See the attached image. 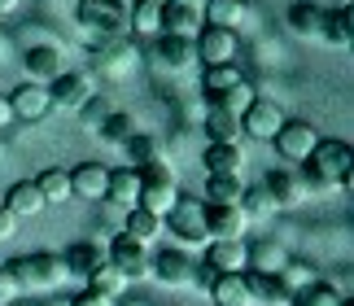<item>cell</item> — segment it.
<instances>
[{
    "label": "cell",
    "mask_w": 354,
    "mask_h": 306,
    "mask_svg": "<svg viewBox=\"0 0 354 306\" xmlns=\"http://www.w3.org/2000/svg\"><path fill=\"white\" fill-rule=\"evenodd\" d=\"M140 210H149V215H158V219H167L171 210H175V201H180V192H175V171L167 162H149V166H140Z\"/></svg>",
    "instance_id": "7a4b0ae2"
},
{
    "label": "cell",
    "mask_w": 354,
    "mask_h": 306,
    "mask_svg": "<svg viewBox=\"0 0 354 306\" xmlns=\"http://www.w3.org/2000/svg\"><path fill=\"white\" fill-rule=\"evenodd\" d=\"M206 22L219 31H236L245 22V0H206Z\"/></svg>",
    "instance_id": "f546056e"
},
{
    "label": "cell",
    "mask_w": 354,
    "mask_h": 306,
    "mask_svg": "<svg viewBox=\"0 0 354 306\" xmlns=\"http://www.w3.org/2000/svg\"><path fill=\"white\" fill-rule=\"evenodd\" d=\"M350 145L346 141H319L315 149H310V158H306V179L302 184L306 188H350L354 179H350Z\"/></svg>",
    "instance_id": "6da1fadb"
},
{
    "label": "cell",
    "mask_w": 354,
    "mask_h": 306,
    "mask_svg": "<svg viewBox=\"0 0 354 306\" xmlns=\"http://www.w3.org/2000/svg\"><path fill=\"white\" fill-rule=\"evenodd\" d=\"M101 136H105V141H114V145H127L131 136H136V127H131V114H105V123H101Z\"/></svg>",
    "instance_id": "f35d334b"
},
{
    "label": "cell",
    "mask_w": 354,
    "mask_h": 306,
    "mask_svg": "<svg viewBox=\"0 0 354 306\" xmlns=\"http://www.w3.org/2000/svg\"><path fill=\"white\" fill-rule=\"evenodd\" d=\"M158 57L171 66V71H188L197 62V44L193 35H162L158 39Z\"/></svg>",
    "instance_id": "44dd1931"
},
{
    "label": "cell",
    "mask_w": 354,
    "mask_h": 306,
    "mask_svg": "<svg viewBox=\"0 0 354 306\" xmlns=\"http://www.w3.org/2000/svg\"><path fill=\"white\" fill-rule=\"evenodd\" d=\"M188 5H197V0H188Z\"/></svg>",
    "instance_id": "681fc988"
},
{
    "label": "cell",
    "mask_w": 354,
    "mask_h": 306,
    "mask_svg": "<svg viewBox=\"0 0 354 306\" xmlns=\"http://www.w3.org/2000/svg\"><path fill=\"white\" fill-rule=\"evenodd\" d=\"M149 276H158L162 285H193V254H184V249H158V258H149Z\"/></svg>",
    "instance_id": "ba28073f"
},
{
    "label": "cell",
    "mask_w": 354,
    "mask_h": 306,
    "mask_svg": "<svg viewBox=\"0 0 354 306\" xmlns=\"http://www.w3.org/2000/svg\"><path fill=\"white\" fill-rule=\"evenodd\" d=\"M131 306H136V302H131Z\"/></svg>",
    "instance_id": "f907efd6"
},
{
    "label": "cell",
    "mask_w": 354,
    "mask_h": 306,
    "mask_svg": "<svg viewBox=\"0 0 354 306\" xmlns=\"http://www.w3.org/2000/svg\"><path fill=\"white\" fill-rule=\"evenodd\" d=\"M319 35L328 39V44H337V48H350V39H354V13H350V5H342V9H324Z\"/></svg>",
    "instance_id": "cb8c5ba5"
},
{
    "label": "cell",
    "mask_w": 354,
    "mask_h": 306,
    "mask_svg": "<svg viewBox=\"0 0 354 306\" xmlns=\"http://www.w3.org/2000/svg\"><path fill=\"white\" fill-rule=\"evenodd\" d=\"M127 26L145 35H158L162 31V5H149V0H136V9H127Z\"/></svg>",
    "instance_id": "e575fe53"
},
{
    "label": "cell",
    "mask_w": 354,
    "mask_h": 306,
    "mask_svg": "<svg viewBox=\"0 0 354 306\" xmlns=\"http://www.w3.org/2000/svg\"><path fill=\"white\" fill-rule=\"evenodd\" d=\"M92 96H97V92H92V79L79 75V71L57 75L48 83V105H57V109H84Z\"/></svg>",
    "instance_id": "8992f818"
},
{
    "label": "cell",
    "mask_w": 354,
    "mask_h": 306,
    "mask_svg": "<svg viewBox=\"0 0 354 306\" xmlns=\"http://www.w3.org/2000/svg\"><path fill=\"white\" fill-rule=\"evenodd\" d=\"M22 66H26V79L39 83V88H48V83L62 75V71H57V48H44V44L26 53V62H22Z\"/></svg>",
    "instance_id": "4316f807"
},
{
    "label": "cell",
    "mask_w": 354,
    "mask_h": 306,
    "mask_svg": "<svg viewBox=\"0 0 354 306\" xmlns=\"http://www.w3.org/2000/svg\"><path fill=\"white\" fill-rule=\"evenodd\" d=\"M241 197H245L241 175H210L206 179V201L210 206H241Z\"/></svg>",
    "instance_id": "f1b7e54d"
},
{
    "label": "cell",
    "mask_w": 354,
    "mask_h": 306,
    "mask_svg": "<svg viewBox=\"0 0 354 306\" xmlns=\"http://www.w3.org/2000/svg\"><path fill=\"white\" fill-rule=\"evenodd\" d=\"M5 210L13 219H26V215H39V210H44V197H39L35 179H18V184L5 192Z\"/></svg>",
    "instance_id": "ffe728a7"
},
{
    "label": "cell",
    "mask_w": 354,
    "mask_h": 306,
    "mask_svg": "<svg viewBox=\"0 0 354 306\" xmlns=\"http://www.w3.org/2000/svg\"><path fill=\"white\" fill-rule=\"evenodd\" d=\"M35 188H39V197H44V206L53 201H71V175L57 171V166H48V171H39L35 175Z\"/></svg>",
    "instance_id": "1f68e13d"
},
{
    "label": "cell",
    "mask_w": 354,
    "mask_h": 306,
    "mask_svg": "<svg viewBox=\"0 0 354 306\" xmlns=\"http://www.w3.org/2000/svg\"><path fill=\"white\" fill-rule=\"evenodd\" d=\"M9 118H13L9 114V96H0V127H9Z\"/></svg>",
    "instance_id": "ee69618b"
},
{
    "label": "cell",
    "mask_w": 354,
    "mask_h": 306,
    "mask_svg": "<svg viewBox=\"0 0 354 306\" xmlns=\"http://www.w3.org/2000/svg\"><path fill=\"white\" fill-rule=\"evenodd\" d=\"M289 306H342V298H337V289L333 285H306V289H297V294L289 298Z\"/></svg>",
    "instance_id": "d590c367"
},
{
    "label": "cell",
    "mask_w": 354,
    "mask_h": 306,
    "mask_svg": "<svg viewBox=\"0 0 354 306\" xmlns=\"http://www.w3.org/2000/svg\"><path fill=\"white\" fill-rule=\"evenodd\" d=\"M315 145H319V136H315V127H310V123H302V118L284 123V127L276 132V149H280V158H289V162H306Z\"/></svg>",
    "instance_id": "9c48e42d"
},
{
    "label": "cell",
    "mask_w": 354,
    "mask_h": 306,
    "mask_svg": "<svg viewBox=\"0 0 354 306\" xmlns=\"http://www.w3.org/2000/svg\"><path fill=\"white\" fill-rule=\"evenodd\" d=\"M71 175V197H92V201H105V166L97 162H84L79 171H66Z\"/></svg>",
    "instance_id": "ac0fdd59"
},
{
    "label": "cell",
    "mask_w": 354,
    "mask_h": 306,
    "mask_svg": "<svg viewBox=\"0 0 354 306\" xmlns=\"http://www.w3.org/2000/svg\"><path fill=\"white\" fill-rule=\"evenodd\" d=\"M122 232H127L131 241L149 245V241H153V236L162 232V219H158V215H149V210H140V206H131V215H127V224H122Z\"/></svg>",
    "instance_id": "d6a6232c"
},
{
    "label": "cell",
    "mask_w": 354,
    "mask_h": 306,
    "mask_svg": "<svg viewBox=\"0 0 354 306\" xmlns=\"http://www.w3.org/2000/svg\"><path fill=\"white\" fill-rule=\"evenodd\" d=\"M53 306H71V302H53Z\"/></svg>",
    "instance_id": "7dc6e473"
},
{
    "label": "cell",
    "mask_w": 354,
    "mask_h": 306,
    "mask_svg": "<svg viewBox=\"0 0 354 306\" xmlns=\"http://www.w3.org/2000/svg\"><path fill=\"white\" fill-rule=\"evenodd\" d=\"M241 210H245V219H250V215H254V219H263V215L276 210V201H271V192L258 184V188H250V192L241 197Z\"/></svg>",
    "instance_id": "ab89813d"
},
{
    "label": "cell",
    "mask_w": 354,
    "mask_h": 306,
    "mask_svg": "<svg viewBox=\"0 0 354 306\" xmlns=\"http://www.w3.org/2000/svg\"><path fill=\"white\" fill-rule=\"evenodd\" d=\"M245 210L241 206H201V228H206V241H241L245 232Z\"/></svg>",
    "instance_id": "5b68a950"
},
{
    "label": "cell",
    "mask_w": 354,
    "mask_h": 306,
    "mask_svg": "<svg viewBox=\"0 0 354 306\" xmlns=\"http://www.w3.org/2000/svg\"><path fill=\"white\" fill-rule=\"evenodd\" d=\"M13 5H18V0H0V13H9Z\"/></svg>",
    "instance_id": "f6af8a7d"
},
{
    "label": "cell",
    "mask_w": 354,
    "mask_h": 306,
    "mask_svg": "<svg viewBox=\"0 0 354 306\" xmlns=\"http://www.w3.org/2000/svg\"><path fill=\"white\" fill-rule=\"evenodd\" d=\"M13 232H18V219H13V215L5 210V206H0V241H9Z\"/></svg>",
    "instance_id": "7bdbcfd3"
},
{
    "label": "cell",
    "mask_w": 354,
    "mask_h": 306,
    "mask_svg": "<svg viewBox=\"0 0 354 306\" xmlns=\"http://www.w3.org/2000/svg\"><path fill=\"white\" fill-rule=\"evenodd\" d=\"M13 306H31V302H13Z\"/></svg>",
    "instance_id": "c3c4849f"
},
{
    "label": "cell",
    "mask_w": 354,
    "mask_h": 306,
    "mask_svg": "<svg viewBox=\"0 0 354 306\" xmlns=\"http://www.w3.org/2000/svg\"><path fill=\"white\" fill-rule=\"evenodd\" d=\"M201 162H206L210 175H241L245 153H241V145H210L206 153H201Z\"/></svg>",
    "instance_id": "d4e9b609"
},
{
    "label": "cell",
    "mask_w": 354,
    "mask_h": 306,
    "mask_svg": "<svg viewBox=\"0 0 354 306\" xmlns=\"http://www.w3.org/2000/svg\"><path fill=\"white\" fill-rule=\"evenodd\" d=\"M149 5H167V0H149Z\"/></svg>",
    "instance_id": "bcb514c9"
},
{
    "label": "cell",
    "mask_w": 354,
    "mask_h": 306,
    "mask_svg": "<svg viewBox=\"0 0 354 306\" xmlns=\"http://www.w3.org/2000/svg\"><path fill=\"white\" fill-rule=\"evenodd\" d=\"M171 232L180 236L184 245H206V228H201V206H188V201H175V210L167 215Z\"/></svg>",
    "instance_id": "5bb4252c"
},
{
    "label": "cell",
    "mask_w": 354,
    "mask_h": 306,
    "mask_svg": "<svg viewBox=\"0 0 354 306\" xmlns=\"http://www.w3.org/2000/svg\"><path fill=\"white\" fill-rule=\"evenodd\" d=\"M241 83H245V75L236 71V62H227V66H206V79H201V88H206L210 105H214V101H223L227 92H236Z\"/></svg>",
    "instance_id": "7402d4cb"
},
{
    "label": "cell",
    "mask_w": 354,
    "mask_h": 306,
    "mask_svg": "<svg viewBox=\"0 0 354 306\" xmlns=\"http://www.w3.org/2000/svg\"><path fill=\"white\" fill-rule=\"evenodd\" d=\"M197 5L188 0H167L162 5V35H193L197 31Z\"/></svg>",
    "instance_id": "d6986e66"
},
{
    "label": "cell",
    "mask_w": 354,
    "mask_h": 306,
    "mask_svg": "<svg viewBox=\"0 0 354 306\" xmlns=\"http://www.w3.org/2000/svg\"><path fill=\"white\" fill-rule=\"evenodd\" d=\"M324 26V9L310 5V0H297V5H289V31L293 35H319Z\"/></svg>",
    "instance_id": "4dcf8cb0"
},
{
    "label": "cell",
    "mask_w": 354,
    "mask_h": 306,
    "mask_svg": "<svg viewBox=\"0 0 354 306\" xmlns=\"http://www.w3.org/2000/svg\"><path fill=\"white\" fill-rule=\"evenodd\" d=\"M13 302H22V285L13 267H0V306H13Z\"/></svg>",
    "instance_id": "60d3db41"
},
{
    "label": "cell",
    "mask_w": 354,
    "mask_h": 306,
    "mask_svg": "<svg viewBox=\"0 0 354 306\" xmlns=\"http://www.w3.org/2000/svg\"><path fill=\"white\" fill-rule=\"evenodd\" d=\"M276 276H280V285H284V289H289V298L297 294V289H306V285H315V271H310V267H306V262H284V267H280Z\"/></svg>",
    "instance_id": "74e56055"
},
{
    "label": "cell",
    "mask_w": 354,
    "mask_h": 306,
    "mask_svg": "<svg viewBox=\"0 0 354 306\" xmlns=\"http://www.w3.org/2000/svg\"><path fill=\"white\" fill-rule=\"evenodd\" d=\"M88 289H97V294H105V298H122V289H127V280L110 267V262H101L97 271L88 276Z\"/></svg>",
    "instance_id": "8d00e7d4"
},
{
    "label": "cell",
    "mask_w": 354,
    "mask_h": 306,
    "mask_svg": "<svg viewBox=\"0 0 354 306\" xmlns=\"http://www.w3.org/2000/svg\"><path fill=\"white\" fill-rule=\"evenodd\" d=\"M105 201L136 206V201H140V175H136L131 166H114V171L105 175Z\"/></svg>",
    "instance_id": "9a60e30c"
},
{
    "label": "cell",
    "mask_w": 354,
    "mask_h": 306,
    "mask_svg": "<svg viewBox=\"0 0 354 306\" xmlns=\"http://www.w3.org/2000/svg\"><path fill=\"white\" fill-rule=\"evenodd\" d=\"M149 258H153V254H149L140 241H131L127 232H118L114 241H110V249H105V262H110V267H114L127 285H131V280H149Z\"/></svg>",
    "instance_id": "277c9868"
},
{
    "label": "cell",
    "mask_w": 354,
    "mask_h": 306,
    "mask_svg": "<svg viewBox=\"0 0 354 306\" xmlns=\"http://www.w3.org/2000/svg\"><path fill=\"white\" fill-rule=\"evenodd\" d=\"M71 306H118V302H114V298H105V294H97V289H88V294L71 298Z\"/></svg>",
    "instance_id": "b9f144b4"
},
{
    "label": "cell",
    "mask_w": 354,
    "mask_h": 306,
    "mask_svg": "<svg viewBox=\"0 0 354 306\" xmlns=\"http://www.w3.org/2000/svg\"><path fill=\"white\" fill-rule=\"evenodd\" d=\"M149 162H162V149H158L153 136L136 132L131 141H127V166H131V171H140V166H149Z\"/></svg>",
    "instance_id": "836d02e7"
},
{
    "label": "cell",
    "mask_w": 354,
    "mask_h": 306,
    "mask_svg": "<svg viewBox=\"0 0 354 306\" xmlns=\"http://www.w3.org/2000/svg\"><path fill=\"white\" fill-rule=\"evenodd\" d=\"M210 298H214V306H254L250 289H245V271L241 276H214Z\"/></svg>",
    "instance_id": "484cf974"
},
{
    "label": "cell",
    "mask_w": 354,
    "mask_h": 306,
    "mask_svg": "<svg viewBox=\"0 0 354 306\" xmlns=\"http://www.w3.org/2000/svg\"><path fill=\"white\" fill-rule=\"evenodd\" d=\"M13 276H18V285L26 294V289H57L71 271H66L62 254H26L13 262Z\"/></svg>",
    "instance_id": "3957f363"
},
{
    "label": "cell",
    "mask_w": 354,
    "mask_h": 306,
    "mask_svg": "<svg viewBox=\"0 0 354 306\" xmlns=\"http://www.w3.org/2000/svg\"><path fill=\"white\" fill-rule=\"evenodd\" d=\"M245 289H250L254 306H289V289L280 285L276 271H245Z\"/></svg>",
    "instance_id": "4fadbf2b"
},
{
    "label": "cell",
    "mask_w": 354,
    "mask_h": 306,
    "mask_svg": "<svg viewBox=\"0 0 354 306\" xmlns=\"http://www.w3.org/2000/svg\"><path fill=\"white\" fill-rule=\"evenodd\" d=\"M245 262H250L245 241H210V249H206V267L214 276H241Z\"/></svg>",
    "instance_id": "8fae6325"
},
{
    "label": "cell",
    "mask_w": 354,
    "mask_h": 306,
    "mask_svg": "<svg viewBox=\"0 0 354 306\" xmlns=\"http://www.w3.org/2000/svg\"><path fill=\"white\" fill-rule=\"evenodd\" d=\"M62 262H66V271H71V276H84V280H88V276H92V271H97L101 262H105V254H101L97 245L79 241V245H71V249L62 254Z\"/></svg>",
    "instance_id": "83f0119b"
},
{
    "label": "cell",
    "mask_w": 354,
    "mask_h": 306,
    "mask_svg": "<svg viewBox=\"0 0 354 306\" xmlns=\"http://www.w3.org/2000/svg\"><path fill=\"white\" fill-rule=\"evenodd\" d=\"M197 57L206 66H227L236 57V35L232 31H219V26H206L197 35Z\"/></svg>",
    "instance_id": "7c38bea8"
},
{
    "label": "cell",
    "mask_w": 354,
    "mask_h": 306,
    "mask_svg": "<svg viewBox=\"0 0 354 306\" xmlns=\"http://www.w3.org/2000/svg\"><path fill=\"white\" fill-rule=\"evenodd\" d=\"M284 109L276 101H250L245 105V114H241V132H250L258 136V141H276V132L284 127Z\"/></svg>",
    "instance_id": "52a82bcc"
},
{
    "label": "cell",
    "mask_w": 354,
    "mask_h": 306,
    "mask_svg": "<svg viewBox=\"0 0 354 306\" xmlns=\"http://www.w3.org/2000/svg\"><path fill=\"white\" fill-rule=\"evenodd\" d=\"M9 114H18V118H44L48 114V88H39V83H22L18 92L9 96Z\"/></svg>",
    "instance_id": "e0dca14e"
},
{
    "label": "cell",
    "mask_w": 354,
    "mask_h": 306,
    "mask_svg": "<svg viewBox=\"0 0 354 306\" xmlns=\"http://www.w3.org/2000/svg\"><path fill=\"white\" fill-rule=\"evenodd\" d=\"M263 188L271 192L276 210H280V206H297V201L306 197V184H302V175H297V171H271L263 179Z\"/></svg>",
    "instance_id": "2e32d148"
},
{
    "label": "cell",
    "mask_w": 354,
    "mask_h": 306,
    "mask_svg": "<svg viewBox=\"0 0 354 306\" xmlns=\"http://www.w3.org/2000/svg\"><path fill=\"white\" fill-rule=\"evenodd\" d=\"M206 136H210V145H241V118L223 105H210Z\"/></svg>",
    "instance_id": "603a6c76"
},
{
    "label": "cell",
    "mask_w": 354,
    "mask_h": 306,
    "mask_svg": "<svg viewBox=\"0 0 354 306\" xmlns=\"http://www.w3.org/2000/svg\"><path fill=\"white\" fill-rule=\"evenodd\" d=\"M79 18L97 31H122L127 26V5L122 0H79Z\"/></svg>",
    "instance_id": "30bf717a"
}]
</instances>
